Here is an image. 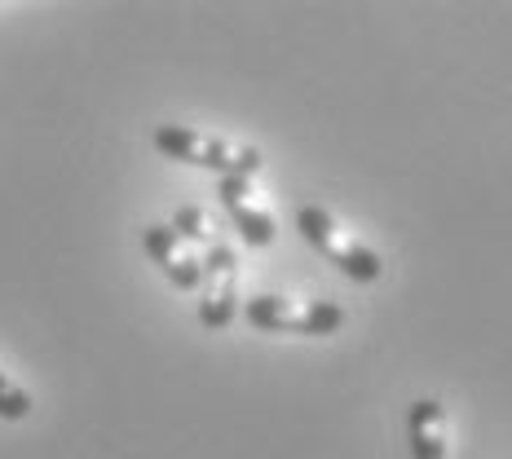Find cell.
Here are the masks:
<instances>
[{
	"label": "cell",
	"instance_id": "obj_1",
	"mask_svg": "<svg viewBox=\"0 0 512 459\" xmlns=\"http://www.w3.org/2000/svg\"><path fill=\"white\" fill-rule=\"evenodd\" d=\"M248 323L256 327V332L279 336V332H292L296 318L287 314V301H279V296H252L248 301Z\"/></svg>",
	"mask_w": 512,
	"mask_h": 459
},
{
	"label": "cell",
	"instance_id": "obj_2",
	"mask_svg": "<svg viewBox=\"0 0 512 459\" xmlns=\"http://www.w3.org/2000/svg\"><path fill=\"white\" fill-rule=\"evenodd\" d=\"M155 146L168 159H181V164H195V155L204 151V137L195 128H177V124H159L155 128Z\"/></svg>",
	"mask_w": 512,
	"mask_h": 459
},
{
	"label": "cell",
	"instance_id": "obj_3",
	"mask_svg": "<svg viewBox=\"0 0 512 459\" xmlns=\"http://www.w3.org/2000/svg\"><path fill=\"white\" fill-rule=\"evenodd\" d=\"M226 212L234 217V230L243 234V243H252V248H270L274 243V221L265 212H252L248 204H230Z\"/></svg>",
	"mask_w": 512,
	"mask_h": 459
},
{
	"label": "cell",
	"instance_id": "obj_4",
	"mask_svg": "<svg viewBox=\"0 0 512 459\" xmlns=\"http://www.w3.org/2000/svg\"><path fill=\"white\" fill-rule=\"evenodd\" d=\"M296 226H301V234L309 243H314L323 256H336V239H332V217H327L323 208H314V204H305L301 212H296Z\"/></svg>",
	"mask_w": 512,
	"mask_h": 459
},
{
	"label": "cell",
	"instance_id": "obj_5",
	"mask_svg": "<svg viewBox=\"0 0 512 459\" xmlns=\"http://www.w3.org/2000/svg\"><path fill=\"white\" fill-rule=\"evenodd\" d=\"M332 261L340 265V274H349L354 283H376L380 279V256L367 248H340Z\"/></svg>",
	"mask_w": 512,
	"mask_h": 459
},
{
	"label": "cell",
	"instance_id": "obj_6",
	"mask_svg": "<svg viewBox=\"0 0 512 459\" xmlns=\"http://www.w3.org/2000/svg\"><path fill=\"white\" fill-rule=\"evenodd\" d=\"M340 323H345V309L332 305V301H318V305L305 309V318H296L292 332H301V336H327V332H336Z\"/></svg>",
	"mask_w": 512,
	"mask_h": 459
},
{
	"label": "cell",
	"instance_id": "obj_7",
	"mask_svg": "<svg viewBox=\"0 0 512 459\" xmlns=\"http://www.w3.org/2000/svg\"><path fill=\"white\" fill-rule=\"evenodd\" d=\"M177 234H173V226H146L142 230V248H146V256L159 265V270H168V265L177 261Z\"/></svg>",
	"mask_w": 512,
	"mask_h": 459
},
{
	"label": "cell",
	"instance_id": "obj_8",
	"mask_svg": "<svg viewBox=\"0 0 512 459\" xmlns=\"http://www.w3.org/2000/svg\"><path fill=\"white\" fill-rule=\"evenodd\" d=\"M234 318V292L230 287H221V292H212L208 301H199V323L208 327V332H221Z\"/></svg>",
	"mask_w": 512,
	"mask_h": 459
},
{
	"label": "cell",
	"instance_id": "obj_9",
	"mask_svg": "<svg viewBox=\"0 0 512 459\" xmlns=\"http://www.w3.org/2000/svg\"><path fill=\"white\" fill-rule=\"evenodd\" d=\"M27 415H31V393L18 389V384L0 371V420H27Z\"/></svg>",
	"mask_w": 512,
	"mask_h": 459
},
{
	"label": "cell",
	"instance_id": "obj_10",
	"mask_svg": "<svg viewBox=\"0 0 512 459\" xmlns=\"http://www.w3.org/2000/svg\"><path fill=\"white\" fill-rule=\"evenodd\" d=\"M168 283L177 287V292H195V287H204V265L199 261H186V256H177L173 265H168Z\"/></svg>",
	"mask_w": 512,
	"mask_h": 459
},
{
	"label": "cell",
	"instance_id": "obj_11",
	"mask_svg": "<svg viewBox=\"0 0 512 459\" xmlns=\"http://www.w3.org/2000/svg\"><path fill=\"white\" fill-rule=\"evenodd\" d=\"M411 459H446V442L429 429H411Z\"/></svg>",
	"mask_w": 512,
	"mask_h": 459
},
{
	"label": "cell",
	"instance_id": "obj_12",
	"mask_svg": "<svg viewBox=\"0 0 512 459\" xmlns=\"http://www.w3.org/2000/svg\"><path fill=\"white\" fill-rule=\"evenodd\" d=\"M173 234H177V239H199V234H204V212H199V208H177Z\"/></svg>",
	"mask_w": 512,
	"mask_h": 459
},
{
	"label": "cell",
	"instance_id": "obj_13",
	"mask_svg": "<svg viewBox=\"0 0 512 459\" xmlns=\"http://www.w3.org/2000/svg\"><path fill=\"white\" fill-rule=\"evenodd\" d=\"M234 265H239V261H234V252L226 248V243H217V248L208 252V261H204V279H217V274H230Z\"/></svg>",
	"mask_w": 512,
	"mask_h": 459
},
{
	"label": "cell",
	"instance_id": "obj_14",
	"mask_svg": "<svg viewBox=\"0 0 512 459\" xmlns=\"http://www.w3.org/2000/svg\"><path fill=\"white\" fill-rule=\"evenodd\" d=\"M437 420H442V407H437L433 398H424V402L411 407V429H433Z\"/></svg>",
	"mask_w": 512,
	"mask_h": 459
},
{
	"label": "cell",
	"instance_id": "obj_15",
	"mask_svg": "<svg viewBox=\"0 0 512 459\" xmlns=\"http://www.w3.org/2000/svg\"><path fill=\"white\" fill-rule=\"evenodd\" d=\"M243 195H248V177H221V204H243Z\"/></svg>",
	"mask_w": 512,
	"mask_h": 459
}]
</instances>
